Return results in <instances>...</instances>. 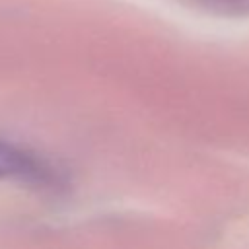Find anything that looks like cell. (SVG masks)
<instances>
[{
    "label": "cell",
    "instance_id": "obj_2",
    "mask_svg": "<svg viewBox=\"0 0 249 249\" xmlns=\"http://www.w3.org/2000/svg\"><path fill=\"white\" fill-rule=\"evenodd\" d=\"M183 4L220 18H245L249 16V0H181Z\"/></svg>",
    "mask_w": 249,
    "mask_h": 249
},
{
    "label": "cell",
    "instance_id": "obj_1",
    "mask_svg": "<svg viewBox=\"0 0 249 249\" xmlns=\"http://www.w3.org/2000/svg\"><path fill=\"white\" fill-rule=\"evenodd\" d=\"M8 177L33 181L39 185H47L53 181L51 169L41 160L0 138V179Z\"/></svg>",
    "mask_w": 249,
    "mask_h": 249
}]
</instances>
